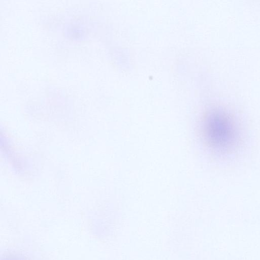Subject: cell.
Wrapping results in <instances>:
<instances>
[{
	"label": "cell",
	"mask_w": 260,
	"mask_h": 260,
	"mask_svg": "<svg viewBox=\"0 0 260 260\" xmlns=\"http://www.w3.org/2000/svg\"><path fill=\"white\" fill-rule=\"evenodd\" d=\"M204 132L209 143L220 150L231 148L237 140L233 121L226 112L221 110H214L207 115Z\"/></svg>",
	"instance_id": "1"
}]
</instances>
